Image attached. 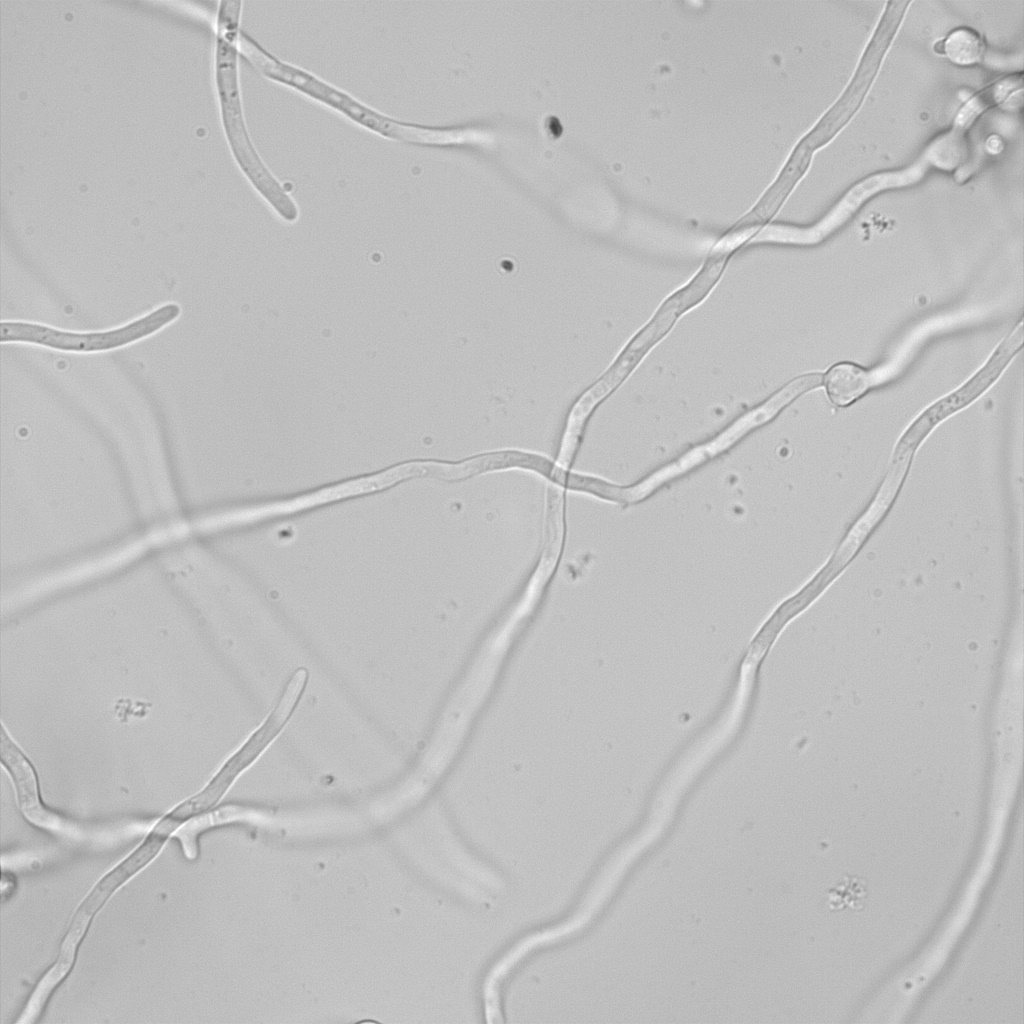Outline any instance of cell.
<instances>
[{
	"label": "cell",
	"mask_w": 1024,
	"mask_h": 1024,
	"mask_svg": "<svg viewBox=\"0 0 1024 1024\" xmlns=\"http://www.w3.org/2000/svg\"><path fill=\"white\" fill-rule=\"evenodd\" d=\"M240 33L218 31L216 82L222 122L232 154L256 192L284 220L298 218L289 189L269 169L256 149L244 117L239 79Z\"/></svg>",
	"instance_id": "cell-1"
},
{
	"label": "cell",
	"mask_w": 1024,
	"mask_h": 1024,
	"mask_svg": "<svg viewBox=\"0 0 1024 1024\" xmlns=\"http://www.w3.org/2000/svg\"><path fill=\"white\" fill-rule=\"evenodd\" d=\"M246 58L268 79L329 107L355 124L387 139L409 142L413 123L392 118L313 73L288 63L242 31Z\"/></svg>",
	"instance_id": "cell-2"
},
{
	"label": "cell",
	"mask_w": 1024,
	"mask_h": 1024,
	"mask_svg": "<svg viewBox=\"0 0 1024 1024\" xmlns=\"http://www.w3.org/2000/svg\"><path fill=\"white\" fill-rule=\"evenodd\" d=\"M181 313L176 303L162 305L121 327L97 332H70L49 326L3 321L1 342H26L70 352H100L146 338L169 325Z\"/></svg>",
	"instance_id": "cell-3"
},
{
	"label": "cell",
	"mask_w": 1024,
	"mask_h": 1024,
	"mask_svg": "<svg viewBox=\"0 0 1024 1024\" xmlns=\"http://www.w3.org/2000/svg\"><path fill=\"white\" fill-rule=\"evenodd\" d=\"M166 834L155 829L147 840L125 861L107 874L80 906L67 938L79 942L87 924L105 899L131 875L148 863L161 848Z\"/></svg>",
	"instance_id": "cell-4"
},
{
	"label": "cell",
	"mask_w": 1024,
	"mask_h": 1024,
	"mask_svg": "<svg viewBox=\"0 0 1024 1024\" xmlns=\"http://www.w3.org/2000/svg\"><path fill=\"white\" fill-rule=\"evenodd\" d=\"M890 28L885 33H878L876 39L869 49L868 55L864 58L858 74L849 87L847 93L839 103L827 114L816 129L804 140L811 148L818 146L830 138L836 130L849 118L855 107L859 104L870 79L875 72L877 63L882 54L887 40L889 39Z\"/></svg>",
	"instance_id": "cell-5"
},
{
	"label": "cell",
	"mask_w": 1024,
	"mask_h": 1024,
	"mask_svg": "<svg viewBox=\"0 0 1024 1024\" xmlns=\"http://www.w3.org/2000/svg\"><path fill=\"white\" fill-rule=\"evenodd\" d=\"M1 739L2 761L13 775L23 812L31 821L43 826L49 812L39 803L33 770L4 732Z\"/></svg>",
	"instance_id": "cell-6"
},
{
	"label": "cell",
	"mask_w": 1024,
	"mask_h": 1024,
	"mask_svg": "<svg viewBox=\"0 0 1024 1024\" xmlns=\"http://www.w3.org/2000/svg\"><path fill=\"white\" fill-rule=\"evenodd\" d=\"M810 155L811 147L803 142L792 155L789 163L778 180L766 193L755 209L741 220L739 226L747 227L754 222L763 221L770 217L793 187L794 183L805 171Z\"/></svg>",
	"instance_id": "cell-7"
},
{
	"label": "cell",
	"mask_w": 1024,
	"mask_h": 1024,
	"mask_svg": "<svg viewBox=\"0 0 1024 1024\" xmlns=\"http://www.w3.org/2000/svg\"><path fill=\"white\" fill-rule=\"evenodd\" d=\"M822 384L826 388L831 402L838 406H847L863 396L872 386V374L864 368L848 362L832 366L822 376Z\"/></svg>",
	"instance_id": "cell-8"
},
{
	"label": "cell",
	"mask_w": 1024,
	"mask_h": 1024,
	"mask_svg": "<svg viewBox=\"0 0 1024 1024\" xmlns=\"http://www.w3.org/2000/svg\"><path fill=\"white\" fill-rule=\"evenodd\" d=\"M943 44V52L955 63L967 65L979 61L984 42L969 28H958L950 33Z\"/></svg>",
	"instance_id": "cell-9"
},
{
	"label": "cell",
	"mask_w": 1024,
	"mask_h": 1024,
	"mask_svg": "<svg viewBox=\"0 0 1024 1024\" xmlns=\"http://www.w3.org/2000/svg\"><path fill=\"white\" fill-rule=\"evenodd\" d=\"M866 885L863 879L856 876H846L833 887L828 896L829 905L836 909L844 907L857 908L863 905L867 898Z\"/></svg>",
	"instance_id": "cell-10"
},
{
	"label": "cell",
	"mask_w": 1024,
	"mask_h": 1024,
	"mask_svg": "<svg viewBox=\"0 0 1024 1024\" xmlns=\"http://www.w3.org/2000/svg\"><path fill=\"white\" fill-rule=\"evenodd\" d=\"M71 963L59 959L57 964L44 976L27 1006L25 1016H36L53 987L66 975Z\"/></svg>",
	"instance_id": "cell-11"
}]
</instances>
